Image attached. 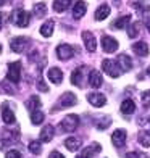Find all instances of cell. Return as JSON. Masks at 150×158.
Masks as SVG:
<instances>
[{"mask_svg":"<svg viewBox=\"0 0 150 158\" xmlns=\"http://www.w3.org/2000/svg\"><path fill=\"white\" fill-rule=\"evenodd\" d=\"M21 77V63L19 61H13L8 64V71H6V79L13 84H18Z\"/></svg>","mask_w":150,"mask_h":158,"instance_id":"1","label":"cell"},{"mask_svg":"<svg viewBox=\"0 0 150 158\" xmlns=\"http://www.w3.org/2000/svg\"><path fill=\"white\" fill-rule=\"evenodd\" d=\"M77 126H79V116H77V114H68V116H65V119L61 121V129L65 132L76 131Z\"/></svg>","mask_w":150,"mask_h":158,"instance_id":"2","label":"cell"},{"mask_svg":"<svg viewBox=\"0 0 150 158\" xmlns=\"http://www.w3.org/2000/svg\"><path fill=\"white\" fill-rule=\"evenodd\" d=\"M102 69H103L110 77H118V76L121 74V68L118 66V63H116V61H111V60H103Z\"/></svg>","mask_w":150,"mask_h":158,"instance_id":"3","label":"cell"},{"mask_svg":"<svg viewBox=\"0 0 150 158\" xmlns=\"http://www.w3.org/2000/svg\"><path fill=\"white\" fill-rule=\"evenodd\" d=\"M29 21H31V15L24 10H18V11L13 13V23L19 27H26L29 24Z\"/></svg>","mask_w":150,"mask_h":158,"instance_id":"4","label":"cell"},{"mask_svg":"<svg viewBox=\"0 0 150 158\" xmlns=\"http://www.w3.org/2000/svg\"><path fill=\"white\" fill-rule=\"evenodd\" d=\"M102 47L106 53H113L118 50V40L110 37V35H103L102 37Z\"/></svg>","mask_w":150,"mask_h":158,"instance_id":"5","label":"cell"},{"mask_svg":"<svg viewBox=\"0 0 150 158\" xmlns=\"http://www.w3.org/2000/svg\"><path fill=\"white\" fill-rule=\"evenodd\" d=\"M73 53H74L73 47L68 45V44H61V45L56 47V55H58L60 60H68V58L73 56Z\"/></svg>","mask_w":150,"mask_h":158,"instance_id":"6","label":"cell"},{"mask_svg":"<svg viewBox=\"0 0 150 158\" xmlns=\"http://www.w3.org/2000/svg\"><path fill=\"white\" fill-rule=\"evenodd\" d=\"M10 47H11L13 52H16V53L24 52V48L27 47V39L26 37H15V39H11Z\"/></svg>","mask_w":150,"mask_h":158,"instance_id":"7","label":"cell"},{"mask_svg":"<svg viewBox=\"0 0 150 158\" xmlns=\"http://www.w3.org/2000/svg\"><path fill=\"white\" fill-rule=\"evenodd\" d=\"M82 40H84V45L89 52H95L97 48V42H95V37L92 35L90 31H84L82 32Z\"/></svg>","mask_w":150,"mask_h":158,"instance_id":"8","label":"cell"},{"mask_svg":"<svg viewBox=\"0 0 150 158\" xmlns=\"http://www.w3.org/2000/svg\"><path fill=\"white\" fill-rule=\"evenodd\" d=\"M87 100L90 105L94 106H103L106 103V98L103 94H100V92H90V94L87 95Z\"/></svg>","mask_w":150,"mask_h":158,"instance_id":"9","label":"cell"},{"mask_svg":"<svg viewBox=\"0 0 150 158\" xmlns=\"http://www.w3.org/2000/svg\"><path fill=\"white\" fill-rule=\"evenodd\" d=\"M77 102V98L74 94H71V92H65L61 97H60V106L61 108H68V106H73L76 105Z\"/></svg>","mask_w":150,"mask_h":158,"instance_id":"10","label":"cell"},{"mask_svg":"<svg viewBox=\"0 0 150 158\" xmlns=\"http://www.w3.org/2000/svg\"><path fill=\"white\" fill-rule=\"evenodd\" d=\"M124 142H126V132L121 131V129H116V131L111 134V143L119 148V147L124 145Z\"/></svg>","mask_w":150,"mask_h":158,"instance_id":"11","label":"cell"},{"mask_svg":"<svg viewBox=\"0 0 150 158\" xmlns=\"http://www.w3.org/2000/svg\"><path fill=\"white\" fill-rule=\"evenodd\" d=\"M89 82H90L92 87L98 89L100 85L103 84V77H102V74H100L97 69H92V71H90V74H89Z\"/></svg>","mask_w":150,"mask_h":158,"instance_id":"12","label":"cell"},{"mask_svg":"<svg viewBox=\"0 0 150 158\" xmlns=\"http://www.w3.org/2000/svg\"><path fill=\"white\" fill-rule=\"evenodd\" d=\"M2 118L5 121V124H13L16 121L15 118V113L11 111V108H8V105L3 103V108H2Z\"/></svg>","mask_w":150,"mask_h":158,"instance_id":"13","label":"cell"},{"mask_svg":"<svg viewBox=\"0 0 150 158\" xmlns=\"http://www.w3.org/2000/svg\"><path fill=\"white\" fill-rule=\"evenodd\" d=\"M85 10H87V5H85V2H82V0H77V3L73 6V16L74 18H82L85 15Z\"/></svg>","mask_w":150,"mask_h":158,"instance_id":"14","label":"cell"},{"mask_svg":"<svg viewBox=\"0 0 150 158\" xmlns=\"http://www.w3.org/2000/svg\"><path fill=\"white\" fill-rule=\"evenodd\" d=\"M48 79L52 81L53 84H60L63 81V73H61V69L58 68H52V69H48Z\"/></svg>","mask_w":150,"mask_h":158,"instance_id":"15","label":"cell"},{"mask_svg":"<svg viewBox=\"0 0 150 158\" xmlns=\"http://www.w3.org/2000/svg\"><path fill=\"white\" fill-rule=\"evenodd\" d=\"M82 73H84V66H79L73 71V74H71V82L77 87H81L82 85Z\"/></svg>","mask_w":150,"mask_h":158,"instance_id":"16","label":"cell"},{"mask_svg":"<svg viewBox=\"0 0 150 158\" xmlns=\"http://www.w3.org/2000/svg\"><path fill=\"white\" fill-rule=\"evenodd\" d=\"M52 139H53V126L52 124H47L40 131V140L42 142H50Z\"/></svg>","mask_w":150,"mask_h":158,"instance_id":"17","label":"cell"},{"mask_svg":"<svg viewBox=\"0 0 150 158\" xmlns=\"http://www.w3.org/2000/svg\"><path fill=\"white\" fill-rule=\"evenodd\" d=\"M53 26H55L53 19H48V21H45V23L40 26V34L44 35V37H50V35L53 34Z\"/></svg>","mask_w":150,"mask_h":158,"instance_id":"18","label":"cell"},{"mask_svg":"<svg viewBox=\"0 0 150 158\" xmlns=\"http://www.w3.org/2000/svg\"><path fill=\"white\" fill-rule=\"evenodd\" d=\"M65 147L69 150V152H76V150L81 147V139H77V137H68L65 140Z\"/></svg>","mask_w":150,"mask_h":158,"instance_id":"19","label":"cell"},{"mask_svg":"<svg viewBox=\"0 0 150 158\" xmlns=\"http://www.w3.org/2000/svg\"><path fill=\"white\" fill-rule=\"evenodd\" d=\"M132 50L139 56H147L148 55V45H147V42H137V44H134Z\"/></svg>","mask_w":150,"mask_h":158,"instance_id":"20","label":"cell"},{"mask_svg":"<svg viewBox=\"0 0 150 158\" xmlns=\"http://www.w3.org/2000/svg\"><path fill=\"white\" fill-rule=\"evenodd\" d=\"M118 61H119V66H121V69H124V71H129V69L132 68V60H131V56H127L126 53L119 55Z\"/></svg>","mask_w":150,"mask_h":158,"instance_id":"21","label":"cell"},{"mask_svg":"<svg viewBox=\"0 0 150 158\" xmlns=\"http://www.w3.org/2000/svg\"><path fill=\"white\" fill-rule=\"evenodd\" d=\"M108 15H110V6L106 5V3L100 5L98 8H97V11H95V18H97V19H100V21H102V19H105V18L108 16Z\"/></svg>","mask_w":150,"mask_h":158,"instance_id":"22","label":"cell"},{"mask_svg":"<svg viewBox=\"0 0 150 158\" xmlns=\"http://www.w3.org/2000/svg\"><path fill=\"white\" fill-rule=\"evenodd\" d=\"M69 5H71L69 0H55L53 2V10L58 11V13H63L65 10L69 8Z\"/></svg>","mask_w":150,"mask_h":158,"instance_id":"23","label":"cell"},{"mask_svg":"<svg viewBox=\"0 0 150 158\" xmlns=\"http://www.w3.org/2000/svg\"><path fill=\"white\" fill-rule=\"evenodd\" d=\"M121 111H123L124 114H131L135 111V103L132 102V100H124L123 103H121Z\"/></svg>","mask_w":150,"mask_h":158,"instance_id":"24","label":"cell"},{"mask_svg":"<svg viewBox=\"0 0 150 158\" xmlns=\"http://www.w3.org/2000/svg\"><path fill=\"white\" fill-rule=\"evenodd\" d=\"M129 21H131V15L121 16V18H118L115 23H113V27H116V29H123V27H126L127 24H129Z\"/></svg>","mask_w":150,"mask_h":158,"instance_id":"25","label":"cell"},{"mask_svg":"<svg viewBox=\"0 0 150 158\" xmlns=\"http://www.w3.org/2000/svg\"><path fill=\"white\" fill-rule=\"evenodd\" d=\"M44 118H45V114L42 113L40 110H34V111H31V121H32V124H40L42 121H44Z\"/></svg>","mask_w":150,"mask_h":158,"instance_id":"26","label":"cell"},{"mask_svg":"<svg viewBox=\"0 0 150 158\" xmlns=\"http://www.w3.org/2000/svg\"><path fill=\"white\" fill-rule=\"evenodd\" d=\"M100 150H102V148H100L98 143H92L90 147H85V148L82 150V156H87V158H89L90 155H94V153L100 152Z\"/></svg>","mask_w":150,"mask_h":158,"instance_id":"27","label":"cell"},{"mask_svg":"<svg viewBox=\"0 0 150 158\" xmlns=\"http://www.w3.org/2000/svg\"><path fill=\"white\" fill-rule=\"evenodd\" d=\"M139 143L142 147H150V132H147V131H142V132H139Z\"/></svg>","mask_w":150,"mask_h":158,"instance_id":"28","label":"cell"},{"mask_svg":"<svg viewBox=\"0 0 150 158\" xmlns=\"http://www.w3.org/2000/svg\"><path fill=\"white\" fill-rule=\"evenodd\" d=\"M45 13H47V6H45V3H35V5H34V15L37 16V18L45 16Z\"/></svg>","mask_w":150,"mask_h":158,"instance_id":"29","label":"cell"},{"mask_svg":"<svg viewBox=\"0 0 150 158\" xmlns=\"http://www.w3.org/2000/svg\"><path fill=\"white\" fill-rule=\"evenodd\" d=\"M27 106L31 108V111L39 110V108H40V100H39V97H37V95H32V97H31V100L27 102Z\"/></svg>","mask_w":150,"mask_h":158,"instance_id":"30","label":"cell"},{"mask_svg":"<svg viewBox=\"0 0 150 158\" xmlns=\"http://www.w3.org/2000/svg\"><path fill=\"white\" fill-rule=\"evenodd\" d=\"M29 150H31L34 155H40V152H42L40 142H37V140H31V142H29Z\"/></svg>","mask_w":150,"mask_h":158,"instance_id":"31","label":"cell"},{"mask_svg":"<svg viewBox=\"0 0 150 158\" xmlns=\"http://www.w3.org/2000/svg\"><path fill=\"white\" fill-rule=\"evenodd\" d=\"M139 29H140V24H139V23H132V24L129 26V29H127V35H129L131 39H134L135 35L139 34Z\"/></svg>","mask_w":150,"mask_h":158,"instance_id":"32","label":"cell"},{"mask_svg":"<svg viewBox=\"0 0 150 158\" xmlns=\"http://www.w3.org/2000/svg\"><path fill=\"white\" fill-rule=\"evenodd\" d=\"M140 98H142V103H144L145 106H150V90H144V92H142Z\"/></svg>","mask_w":150,"mask_h":158,"instance_id":"33","label":"cell"},{"mask_svg":"<svg viewBox=\"0 0 150 158\" xmlns=\"http://www.w3.org/2000/svg\"><path fill=\"white\" fill-rule=\"evenodd\" d=\"M37 89H39V90H42V92H47V90H48L47 84L44 82V79H42V77H39V79H37Z\"/></svg>","mask_w":150,"mask_h":158,"instance_id":"34","label":"cell"},{"mask_svg":"<svg viewBox=\"0 0 150 158\" xmlns=\"http://www.w3.org/2000/svg\"><path fill=\"white\" fill-rule=\"evenodd\" d=\"M5 158H21V153L18 152V150H10Z\"/></svg>","mask_w":150,"mask_h":158,"instance_id":"35","label":"cell"},{"mask_svg":"<svg viewBox=\"0 0 150 158\" xmlns=\"http://www.w3.org/2000/svg\"><path fill=\"white\" fill-rule=\"evenodd\" d=\"M124 158H147V156H145V155H140V153H137V152H129V153H126Z\"/></svg>","mask_w":150,"mask_h":158,"instance_id":"36","label":"cell"},{"mask_svg":"<svg viewBox=\"0 0 150 158\" xmlns=\"http://www.w3.org/2000/svg\"><path fill=\"white\" fill-rule=\"evenodd\" d=\"M48 158H65V156H63L60 152H52V153H50V156Z\"/></svg>","mask_w":150,"mask_h":158,"instance_id":"37","label":"cell"},{"mask_svg":"<svg viewBox=\"0 0 150 158\" xmlns=\"http://www.w3.org/2000/svg\"><path fill=\"white\" fill-rule=\"evenodd\" d=\"M147 29L150 31V19H147Z\"/></svg>","mask_w":150,"mask_h":158,"instance_id":"38","label":"cell"},{"mask_svg":"<svg viewBox=\"0 0 150 158\" xmlns=\"http://www.w3.org/2000/svg\"><path fill=\"white\" fill-rule=\"evenodd\" d=\"M0 27H2V13H0Z\"/></svg>","mask_w":150,"mask_h":158,"instance_id":"39","label":"cell"},{"mask_svg":"<svg viewBox=\"0 0 150 158\" xmlns=\"http://www.w3.org/2000/svg\"><path fill=\"white\" fill-rule=\"evenodd\" d=\"M147 74H148V76H150V66H148V68H147Z\"/></svg>","mask_w":150,"mask_h":158,"instance_id":"40","label":"cell"},{"mask_svg":"<svg viewBox=\"0 0 150 158\" xmlns=\"http://www.w3.org/2000/svg\"><path fill=\"white\" fill-rule=\"evenodd\" d=\"M0 5H5V0H0Z\"/></svg>","mask_w":150,"mask_h":158,"instance_id":"41","label":"cell"},{"mask_svg":"<svg viewBox=\"0 0 150 158\" xmlns=\"http://www.w3.org/2000/svg\"><path fill=\"white\" fill-rule=\"evenodd\" d=\"M76 158H87V156H82V155H79V156H76Z\"/></svg>","mask_w":150,"mask_h":158,"instance_id":"42","label":"cell"},{"mask_svg":"<svg viewBox=\"0 0 150 158\" xmlns=\"http://www.w3.org/2000/svg\"><path fill=\"white\" fill-rule=\"evenodd\" d=\"M0 52H2V45H0Z\"/></svg>","mask_w":150,"mask_h":158,"instance_id":"43","label":"cell"},{"mask_svg":"<svg viewBox=\"0 0 150 158\" xmlns=\"http://www.w3.org/2000/svg\"><path fill=\"white\" fill-rule=\"evenodd\" d=\"M148 123H150V118H148Z\"/></svg>","mask_w":150,"mask_h":158,"instance_id":"44","label":"cell"}]
</instances>
